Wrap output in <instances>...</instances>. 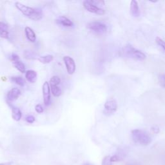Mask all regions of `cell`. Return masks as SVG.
<instances>
[{
  "instance_id": "1",
  "label": "cell",
  "mask_w": 165,
  "mask_h": 165,
  "mask_svg": "<svg viewBox=\"0 0 165 165\" xmlns=\"http://www.w3.org/2000/svg\"><path fill=\"white\" fill-rule=\"evenodd\" d=\"M16 7L26 17L34 21H39L43 18L41 10L26 6L19 2L15 3Z\"/></svg>"
},
{
  "instance_id": "2",
  "label": "cell",
  "mask_w": 165,
  "mask_h": 165,
  "mask_svg": "<svg viewBox=\"0 0 165 165\" xmlns=\"http://www.w3.org/2000/svg\"><path fill=\"white\" fill-rule=\"evenodd\" d=\"M131 136L136 143L142 146H147L152 142L150 136L145 131L140 129H136L131 131Z\"/></svg>"
},
{
  "instance_id": "3",
  "label": "cell",
  "mask_w": 165,
  "mask_h": 165,
  "mask_svg": "<svg viewBox=\"0 0 165 165\" xmlns=\"http://www.w3.org/2000/svg\"><path fill=\"white\" fill-rule=\"evenodd\" d=\"M87 28L90 30L97 33V34H102L105 33L107 30V27L105 24L100 21H92L87 25Z\"/></svg>"
},
{
  "instance_id": "4",
  "label": "cell",
  "mask_w": 165,
  "mask_h": 165,
  "mask_svg": "<svg viewBox=\"0 0 165 165\" xmlns=\"http://www.w3.org/2000/svg\"><path fill=\"white\" fill-rule=\"evenodd\" d=\"M124 52L126 54L128 55V56H131L132 58L139 61L144 60L146 58V55L143 52L139 50L135 49L133 47H131V46L126 47L124 49Z\"/></svg>"
},
{
  "instance_id": "5",
  "label": "cell",
  "mask_w": 165,
  "mask_h": 165,
  "mask_svg": "<svg viewBox=\"0 0 165 165\" xmlns=\"http://www.w3.org/2000/svg\"><path fill=\"white\" fill-rule=\"evenodd\" d=\"M84 8L90 13L96 14L98 15H103L105 13V11L101 8L94 5L90 0L89 1H84L83 3Z\"/></svg>"
},
{
  "instance_id": "6",
  "label": "cell",
  "mask_w": 165,
  "mask_h": 165,
  "mask_svg": "<svg viewBox=\"0 0 165 165\" xmlns=\"http://www.w3.org/2000/svg\"><path fill=\"white\" fill-rule=\"evenodd\" d=\"M10 60L12 61L15 68L18 70L21 73L26 72V67L25 64L21 61L19 56L16 54H13L10 58Z\"/></svg>"
},
{
  "instance_id": "7",
  "label": "cell",
  "mask_w": 165,
  "mask_h": 165,
  "mask_svg": "<svg viewBox=\"0 0 165 165\" xmlns=\"http://www.w3.org/2000/svg\"><path fill=\"white\" fill-rule=\"evenodd\" d=\"M43 91V101L45 106H49L51 102V97H50V87L49 83L45 81L43 85L42 88Z\"/></svg>"
},
{
  "instance_id": "8",
  "label": "cell",
  "mask_w": 165,
  "mask_h": 165,
  "mask_svg": "<svg viewBox=\"0 0 165 165\" xmlns=\"http://www.w3.org/2000/svg\"><path fill=\"white\" fill-rule=\"evenodd\" d=\"M63 61L65 64V67L66 69H67L68 74H69L70 75L73 74L75 72L76 69L75 63L74 59L70 56H66L63 57Z\"/></svg>"
},
{
  "instance_id": "9",
  "label": "cell",
  "mask_w": 165,
  "mask_h": 165,
  "mask_svg": "<svg viewBox=\"0 0 165 165\" xmlns=\"http://www.w3.org/2000/svg\"><path fill=\"white\" fill-rule=\"evenodd\" d=\"M105 108L107 112L112 113L117 111V103L114 100H109L105 103Z\"/></svg>"
},
{
  "instance_id": "10",
  "label": "cell",
  "mask_w": 165,
  "mask_h": 165,
  "mask_svg": "<svg viewBox=\"0 0 165 165\" xmlns=\"http://www.w3.org/2000/svg\"><path fill=\"white\" fill-rule=\"evenodd\" d=\"M21 94V90L18 88H13L8 92L7 99L9 101H16L17 99L20 96Z\"/></svg>"
},
{
  "instance_id": "11",
  "label": "cell",
  "mask_w": 165,
  "mask_h": 165,
  "mask_svg": "<svg viewBox=\"0 0 165 165\" xmlns=\"http://www.w3.org/2000/svg\"><path fill=\"white\" fill-rule=\"evenodd\" d=\"M56 23L64 27H72L74 26L73 22L65 16H60L56 19Z\"/></svg>"
},
{
  "instance_id": "12",
  "label": "cell",
  "mask_w": 165,
  "mask_h": 165,
  "mask_svg": "<svg viewBox=\"0 0 165 165\" xmlns=\"http://www.w3.org/2000/svg\"><path fill=\"white\" fill-rule=\"evenodd\" d=\"M25 35L27 39L31 43H34L36 41V35L34 31L30 27H27L25 28Z\"/></svg>"
},
{
  "instance_id": "13",
  "label": "cell",
  "mask_w": 165,
  "mask_h": 165,
  "mask_svg": "<svg viewBox=\"0 0 165 165\" xmlns=\"http://www.w3.org/2000/svg\"><path fill=\"white\" fill-rule=\"evenodd\" d=\"M130 12L134 17H139L140 15V10L138 3L135 0L131 2L130 3Z\"/></svg>"
},
{
  "instance_id": "14",
  "label": "cell",
  "mask_w": 165,
  "mask_h": 165,
  "mask_svg": "<svg viewBox=\"0 0 165 165\" xmlns=\"http://www.w3.org/2000/svg\"><path fill=\"white\" fill-rule=\"evenodd\" d=\"M25 78L28 82L34 83L37 80V73L34 70H28L25 72Z\"/></svg>"
},
{
  "instance_id": "15",
  "label": "cell",
  "mask_w": 165,
  "mask_h": 165,
  "mask_svg": "<svg viewBox=\"0 0 165 165\" xmlns=\"http://www.w3.org/2000/svg\"><path fill=\"white\" fill-rule=\"evenodd\" d=\"M50 91L54 97H59L62 94V90L59 85H50Z\"/></svg>"
},
{
  "instance_id": "16",
  "label": "cell",
  "mask_w": 165,
  "mask_h": 165,
  "mask_svg": "<svg viewBox=\"0 0 165 165\" xmlns=\"http://www.w3.org/2000/svg\"><path fill=\"white\" fill-rule=\"evenodd\" d=\"M12 113H13V118L14 120L16 121H20V119H21L22 117V114L20 110L17 108L15 107L14 106H12Z\"/></svg>"
},
{
  "instance_id": "17",
  "label": "cell",
  "mask_w": 165,
  "mask_h": 165,
  "mask_svg": "<svg viewBox=\"0 0 165 165\" xmlns=\"http://www.w3.org/2000/svg\"><path fill=\"white\" fill-rule=\"evenodd\" d=\"M10 81L16 83V85L20 86H23L25 84V80H23V78H22L21 76H13V77H11L10 78Z\"/></svg>"
},
{
  "instance_id": "18",
  "label": "cell",
  "mask_w": 165,
  "mask_h": 165,
  "mask_svg": "<svg viewBox=\"0 0 165 165\" xmlns=\"http://www.w3.org/2000/svg\"><path fill=\"white\" fill-rule=\"evenodd\" d=\"M54 59V56L52 55H46L44 56H39L38 60L43 64L50 63Z\"/></svg>"
},
{
  "instance_id": "19",
  "label": "cell",
  "mask_w": 165,
  "mask_h": 165,
  "mask_svg": "<svg viewBox=\"0 0 165 165\" xmlns=\"http://www.w3.org/2000/svg\"><path fill=\"white\" fill-rule=\"evenodd\" d=\"M24 57L27 59H38V55L31 50H25L24 52Z\"/></svg>"
},
{
  "instance_id": "20",
  "label": "cell",
  "mask_w": 165,
  "mask_h": 165,
  "mask_svg": "<svg viewBox=\"0 0 165 165\" xmlns=\"http://www.w3.org/2000/svg\"><path fill=\"white\" fill-rule=\"evenodd\" d=\"M0 37L4 39L9 38V33L7 29L0 28Z\"/></svg>"
},
{
  "instance_id": "21",
  "label": "cell",
  "mask_w": 165,
  "mask_h": 165,
  "mask_svg": "<svg viewBox=\"0 0 165 165\" xmlns=\"http://www.w3.org/2000/svg\"><path fill=\"white\" fill-rule=\"evenodd\" d=\"M102 165H112V162L111 161V156H107L104 157L102 161Z\"/></svg>"
},
{
  "instance_id": "22",
  "label": "cell",
  "mask_w": 165,
  "mask_h": 165,
  "mask_svg": "<svg viewBox=\"0 0 165 165\" xmlns=\"http://www.w3.org/2000/svg\"><path fill=\"white\" fill-rule=\"evenodd\" d=\"M90 1L94 5L100 8H101L100 7H102L105 5V2L101 1V0H90Z\"/></svg>"
},
{
  "instance_id": "23",
  "label": "cell",
  "mask_w": 165,
  "mask_h": 165,
  "mask_svg": "<svg viewBox=\"0 0 165 165\" xmlns=\"http://www.w3.org/2000/svg\"><path fill=\"white\" fill-rule=\"evenodd\" d=\"M156 41L159 45H160L164 50H165V41L162 40L161 38L157 37L156 39Z\"/></svg>"
},
{
  "instance_id": "24",
  "label": "cell",
  "mask_w": 165,
  "mask_h": 165,
  "mask_svg": "<svg viewBox=\"0 0 165 165\" xmlns=\"http://www.w3.org/2000/svg\"><path fill=\"white\" fill-rule=\"evenodd\" d=\"M25 121L28 123H33L35 121V117L32 115H29L25 117Z\"/></svg>"
},
{
  "instance_id": "25",
  "label": "cell",
  "mask_w": 165,
  "mask_h": 165,
  "mask_svg": "<svg viewBox=\"0 0 165 165\" xmlns=\"http://www.w3.org/2000/svg\"><path fill=\"white\" fill-rule=\"evenodd\" d=\"M35 110H36V112H38V113H39V114H41V113H43V111H44V109H43V106H42L41 105H39V104L37 105H36V106H35Z\"/></svg>"
},
{
  "instance_id": "26",
  "label": "cell",
  "mask_w": 165,
  "mask_h": 165,
  "mask_svg": "<svg viewBox=\"0 0 165 165\" xmlns=\"http://www.w3.org/2000/svg\"><path fill=\"white\" fill-rule=\"evenodd\" d=\"M159 82L162 86L165 87V75H161L159 77Z\"/></svg>"
},
{
  "instance_id": "27",
  "label": "cell",
  "mask_w": 165,
  "mask_h": 165,
  "mask_svg": "<svg viewBox=\"0 0 165 165\" xmlns=\"http://www.w3.org/2000/svg\"><path fill=\"white\" fill-rule=\"evenodd\" d=\"M122 159H121L120 157H119L118 156H113L112 157H111V161L112 162H117V161H121Z\"/></svg>"
},
{
  "instance_id": "28",
  "label": "cell",
  "mask_w": 165,
  "mask_h": 165,
  "mask_svg": "<svg viewBox=\"0 0 165 165\" xmlns=\"http://www.w3.org/2000/svg\"><path fill=\"white\" fill-rule=\"evenodd\" d=\"M152 132L155 134H158L159 132V128L157 126H153L151 128Z\"/></svg>"
},
{
  "instance_id": "29",
  "label": "cell",
  "mask_w": 165,
  "mask_h": 165,
  "mask_svg": "<svg viewBox=\"0 0 165 165\" xmlns=\"http://www.w3.org/2000/svg\"><path fill=\"white\" fill-rule=\"evenodd\" d=\"M0 28L7 29L8 28V26L5 23H3V22H0Z\"/></svg>"
},
{
  "instance_id": "30",
  "label": "cell",
  "mask_w": 165,
  "mask_h": 165,
  "mask_svg": "<svg viewBox=\"0 0 165 165\" xmlns=\"http://www.w3.org/2000/svg\"><path fill=\"white\" fill-rule=\"evenodd\" d=\"M13 162H3V163H0V165H12Z\"/></svg>"
},
{
  "instance_id": "31",
  "label": "cell",
  "mask_w": 165,
  "mask_h": 165,
  "mask_svg": "<svg viewBox=\"0 0 165 165\" xmlns=\"http://www.w3.org/2000/svg\"><path fill=\"white\" fill-rule=\"evenodd\" d=\"M82 165H92V164H90V163H88V162H86V163H84L83 164H82Z\"/></svg>"
},
{
  "instance_id": "32",
  "label": "cell",
  "mask_w": 165,
  "mask_h": 165,
  "mask_svg": "<svg viewBox=\"0 0 165 165\" xmlns=\"http://www.w3.org/2000/svg\"><path fill=\"white\" fill-rule=\"evenodd\" d=\"M128 165H137L136 164H128Z\"/></svg>"
}]
</instances>
